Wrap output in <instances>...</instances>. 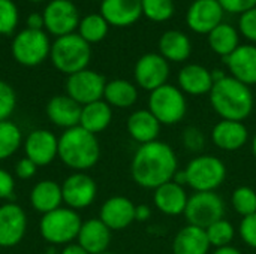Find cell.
Listing matches in <instances>:
<instances>
[{
    "label": "cell",
    "mask_w": 256,
    "mask_h": 254,
    "mask_svg": "<svg viewBox=\"0 0 256 254\" xmlns=\"http://www.w3.org/2000/svg\"><path fill=\"white\" fill-rule=\"evenodd\" d=\"M178 171V157L172 147L164 141L140 145L130 162V177L142 189L156 190L172 181Z\"/></svg>",
    "instance_id": "6da1fadb"
},
{
    "label": "cell",
    "mask_w": 256,
    "mask_h": 254,
    "mask_svg": "<svg viewBox=\"0 0 256 254\" xmlns=\"http://www.w3.org/2000/svg\"><path fill=\"white\" fill-rule=\"evenodd\" d=\"M208 97L213 111L220 120L244 121L250 117L255 106V97L250 87L230 75L213 84Z\"/></svg>",
    "instance_id": "7a4b0ae2"
},
{
    "label": "cell",
    "mask_w": 256,
    "mask_h": 254,
    "mask_svg": "<svg viewBox=\"0 0 256 254\" xmlns=\"http://www.w3.org/2000/svg\"><path fill=\"white\" fill-rule=\"evenodd\" d=\"M58 159L75 172L92 169L100 159V145L96 135L81 126L64 130L58 138Z\"/></svg>",
    "instance_id": "3957f363"
},
{
    "label": "cell",
    "mask_w": 256,
    "mask_h": 254,
    "mask_svg": "<svg viewBox=\"0 0 256 254\" xmlns=\"http://www.w3.org/2000/svg\"><path fill=\"white\" fill-rule=\"evenodd\" d=\"M50 55L57 70L66 75H74L87 69L92 58V49L90 43H87L80 34L70 33L57 37L51 46Z\"/></svg>",
    "instance_id": "277c9868"
},
{
    "label": "cell",
    "mask_w": 256,
    "mask_h": 254,
    "mask_svg": "<svg viewBox=\"0 0 256 254\" xmlns=\"http://www.w3.org/2000/svg\"><path fill=\"white\" fill-rule=\"evenodd\" d=\"M186 186L194 192H216L226 180V165L213 154H198L184 168Z\"/></svg>",
    "instance_id": "5b68a950"
},
{
    "label": "cell",
    "mask_w": 256,
    "mask_h": 254,
    "mask_svg": "<svg viewBox=\"0 0 256 254\" xmlns=\"http://www.w3.org/2000/svg\"><path fill=\"white\" fill-rule=\"evenodd\" d=\"M82 220L75 210L60 207L44 214L39 222L40 237L51 246H68L76 240Z\"/></svg>",
    "instance_id": "8992f818"
},
{
    "label": "cell",
    "mask_w": 256,
    "mask_h": 254,
    "mask_svg": "<svg viewBox=\"0 0 256 254\" xmlns=\"http://www.w3.org/2000/svg\"><path fill=\"white\" fill-rule=\"evenodd\" d=\"M147 109L162 126H176L188 114L186 94L177 85L165 84L150 93Z\"/></svg>",
    "instance_id": "52a82bcc"
},
{
    "label": "cell",
    "mask_w": 256,
    "mask_h": 254,
    "mask_svg": "<svg viewBox=\"0 0 256 254\" xmlns=\"http://www.w3.org/2000/svg\"><path fill=\"white\" fill-rule=\"evenodd\" d=\"M226 205L216 192H194L189 196L184 217L188 225L207 229L214 222L225 219Z\"/></svg>",
    "instance_id": "ba28073f"
},
{
    "label": "cell",
    "mask_w": 256,
    "mask_h": 254,
    "mask_svg": "<svg viewBox=\"0 0 256 254\" xmlns=\"http://www.w3.org/2000/svg\"><path fill=\"white\" fill-rule=\"evenodd\" d=\"M51 46L45 31L26 28L20 31L12 42L14 58L27 67L40 64L50 54Z\"/></svg>",
    "instance_id": "9c48e42d"
},
{
    "label": "cell",
    "mask_w": 256,
    "mask_h": 254,
    "mask_svg": "<svg viewBox=\"0 0 256 254\" xmlns=\"http://www.w3.org/2000/svg\"><path fill=\"white\" fill-rule=\"evenodd\" d=\"M106 81L105 78L90 69L80 70L74 75H69L66 81V94L74 99L81 106L102 100Z\"/></svg>",
    "instance_id": "30bf717a"
},
{
    "label": "cell",
    "mask_w": 256,
    "mask_h": 254,
    "mask_svg": "<svg viewBox=\"0 0 256 254\" xmlns=\"http://www.w3.org/2000/svg\"><path fill=\"white\" fill-rule=\"evenodd\" d=\"M134 78L140 88L152 93L168 84L170 63L159 52H147L138 58L134 69Z\"/></svg>",
    "instance_id": "8fae6325"
},
{
    "label": "cell",
    "mask_w": 256,
    "mask_h": 254,
    "mask_svg": "<svg viewBox=\"0 0 256 254\" xmlns=\"http://www.w3.org/2000/svg\"><path fill=\"white\" fill-rule=\"evenodd\" d=\"M63 202L70 210H84L88 208L98 195L96 181L86 172L70 174L62 184Z\"/></svg>",
    "instance_id": "7c38bea8"
},
{
    "label": "cell",
    "mask_w": 256,
    "mask_h": 254,
    "mask_svg": "<svg viewBox=\"0 0 256 254\" xmlns=\"http://www.w3.org/2000/svg\"><path fill=\"white\" fill-rule=\"evenodd\" d=\"M24 153L38 168L48 166L58 157V138L46 129H34L24 139Z\"/></svg>",
    "instance_id": "4fadbf2b"
},
{
    "label": "cell",
    "mask_w": 256,
    "mask_h": 254,
    "mask_svg": "<svg viewBox=\"0 0 256 254\" xmlns=\"http://www.w3.org/2000/svg\"><path fill=\"white\" fill-rule=\"evenodd\" d=\"M27 232L26 211L14 204L8 202L0 207V247L9 249L18 246Z\"/></svg>",
    "instance_id": "5bb4252c"
},
{
    "label": "cell",
    "mask_w": 256,
    "mask_h": 254,
    "mask_svg": "<svg viewBox=\"0 0 256 254\" xmlns=\"http://www.w3.org/2000/svg\"><path fill=\"white\" fill-rule=\"evenodd\" d=\"M44 22L50 33L60 37L80 25V15L70 0H52L44 10Z\"/></svg>",
    "instance_id": "9a60e30c"
},
{
    "label": "cell",
    "mask_w": 256,
    "mask_h": 254,
    "mask_svg": "<svg viewBox=\"0 0 256 254\" xmlns=\"http://www.w3.org/2000/svg\"><path fill=\"white\" fill-rule=\"evenodd\" d=\"M225 10L218 0H195L188 9V27L198 34H208L224 21Z\"/></svg>",
    "instance_id": "2e32d148"
},
{
    "label": "cell",
    "mask_w": 256,
    "mask_h": 254,
    "mask_svg": "<svg viewBox=\"0 0 256 254\" xmlns=\"http://www.w3.org/2000/svg\"><path fill=\"white\" fill-rule=\"evenodd\" d=\"M210 139L216 148L226 153H234L248 144L249 129L243 121L220 120L213 126Z\"/></svg>",
    "instance_id": "e0dca14e"
},
{
    "label": "cell",
    "mask_w": 256,
    "mask_h": 254,
    "mask_svg": "<svg viewBox=\"0 0 256 254\" xmlns=\"http://www.w3.org/2000/svg\"><path fill=\"white\" fill-rule=\"evenodd\" d=\"M135 207L126 196H112L102 204L99 219L111 232L123 231L135 222Z\"/></svg>",
    "instance_id": "ac0fdd59"
},
{
    "label": "cell",
    "mask_w": 256,
    "mask_h": 254,
    "mask_svg": "<svg viewBox=\"0 0 256 254\" xmlns=\"http://www.w3.org/2000/svg\"><path fill=\"white\" fill-rule=\"evenodd\" d=\"M230 76L246 85H256V45H240L232 54L224 58Z\"/></svg>",
    "instance_id": "d6986e66"
},
{
    "label": "cell",
    "mask_w": 256,
    "mask_h": 254,
    "mask_svg": "<svg viewBox=\"0 0 256 254\" xmlns=\"http://www.w3.org/2000/svg\"><path fill=\"white\" fill-rule=\"evenodd\" d=\"M153 205L158 211L165 216L177 217L184 214L189 195L186 189L174 181H170L156 190H153Z\"/></svg>",
    "instance_id": "ffe728a7"
},
{
    "label": "cell",
    "mask_w": 256,
    "mask_h": 254,
    "mask_svg": "<svg viewBox=\"0 0 256 254\" xmlns=\"http://www.w3.org/2000/svg\"><path fill=\"white\" fill-rule=\"evenodd\" d=\"M81 109L82 106L76 103L74 99H70L68 94H58L48 100L45 112L48 120L54 126L68 130L80 126Z\"/></svg>",
    "instance_id": "44dd1931"
},
{
    "label": "cell",
    "mask_w": 256,
    "mask_h": 254,
    "mask_svg": "<svg viewBox=\"0 0 256 254\" xmlns=\"http://www.w3.org/2000/svg\"><path fill=\"white\" fill-rule=\"evenodd\" d=\"M177 87L189 96H204L208 94L213 88L212 70L202 64L190 63L180 69L177 75Z\"/></svg>",
    "instance_id": "7402d4cb"
},
{
    "label": "cell",
    "mask_w": 256,
    "mask_h": 254,
    "mask_svg": "<svg viewBox=\"0 0 256 254\" xmlns=\"http://www.w3.org/2000/svg\"><path fill=\"white\" fill-rule=\"evenodd\" d=\"M100 15L111 25H132L142 15L141 0H102Z\"/></svg>",
    "instance_id": "603a6c76"
},
{
    "label": "cell",
    "mask_w": 256,
    "mask_h": 254,
    "mask_svg": "<svg viewBox=\"0 0 256 254\" xmlns=\"http://www.w3.org/2000/svg\"><path fill=\"white\" fill-rule=\"evenodd\" d=\"M126 129L135 142L144 145L158 141L162 124L148 109H136L128 117Z\"/></svg>",
    "instance_id": "cb8c5ba5"
},
{
    "label": "cell",
    "mask_w": 256,
    "mask_h": 254,
    "mask_svg": "<svg viewBox=\"0 0 256 254\" xmlns=\"http://www.w3.org/2000/svg\"><path fill=\"white\" fill-rule=\"evenodd\" d=\"M76 243L88 254L106 253L111 244V231L100 219H90L82 222Z\"/></svg>",
    "instance_id": "d4e9b609"
},
{
    "label": "cell",
    "mask_w": 256,
    "mask_h": 254,
    "mask_svg": "<svg viewBox=\"0 0 256 254\" xmlns=\"http://www.w3.org/2000/svg\"><path fill=\"white\" fill-rule=\"evenodd\" d=\"M171 249L172 254H208L212 246L206 229L188 225L176 234Z\"/></svg>",
    "instance_id": "484cf974"
},
{
    "label": "cell",
    "mask_w": 256,
    "mask_h": 254,
    "mask_svg": "<svg viewBox=\"0 0 256 254\" xmlns=\"http://www.w3.org/2000/svg\"><path fill=\"white\" fill-rule=\"evenodd\" d=\"M62 204V184L52 180H42L33 186L30 192V205L42 216L60 208Z\"/></svg>",
    "instance_id": "4316f807"
},
{
    "label": "cell",
    "mask_w": 256,
    "mask_h": 254,
    "mask_svg": "<svg viewBox=\"0 0 256 254\" xmlns=\"http://www.w3.org/2000/svg\"><path fill=\"white\" fill-rule=\"evenodd\" d=\"M192 43L180 30H168L159 39V54L170 63H183L190 57Z\"/></svg>",
    "instance_id": "83f0119b"
},
{
    "label": "cell",
    "mask_w": 256,
    "mask_h": 254,
    "mask_svg": "<svg viewBox=\"0 0 256 254\" xmlns=\"http://www.w3.org/2000/svg\"><path fill=\"white\" fill-rule=\"evenodd\" d=\"M111 121H112V108L104 99L84 105L81 109L80 126L93 135L106 130Z\"/></svg>",
    "instance_id": "f1b7e54d"
},
{
    "label": "cell",
    "mask_w": 256,
    "mask_h": 254,
    "mask_svg": "<svg viewBox=\"0 0 256 254\" xmlns=\"http://www.w3.org/2000/svg\"><path fill=\"white\" fill-rule=\"evenodd\" d=\"M104 100L111 108H120V109L130 108L138 100V88L134 82L128 79L108 81L104 91Z\"/></svg>",
    "instance_id": "f546056e"
},
{
    "label": "cell",
    "mask_w": 256,
    "mask_h": 254,
    "mask_svg": "<svg viewBox=\"0 0 256 254\" xmlns=\"http://www.w3.org/2000/svg\"><path fill=\"white\" fill-rule=\"evenodd\" d=\"M207 36L212 51L220 55L222 58L228 57L240 46V33L234 25L228 22L219 24Z\"/></svg>",
    "instance_id": "4dcf8cb0"
},
{
    "label": "cell",
    "mask_w": 256,
    "mask_h": 254,
    "mask_svg": "<svg viewBox=\"0 0 256 254\" xmlns=\"http://www.w3.org/2000/svg\"><path fill=\"white\" fill-rule=\"evenodd\" d=\"M22 145L21 129L14 121H0V162L14 156Z\"/></svg>",
    "instance_id": "1f68e13d"
},
{
    "label": "cell",
    "mask_w": 256,
    "mask_h": 254,
    "mask_svg": "<svg viewBox=\"0 0 256 254\" xmlns=\"http://www.w3.org/2000/svg\"><path fill=\"white\" fill-rule=\"evenodd\" d=\"M108 22L100 13H90L84 16L80 22V36L87 43H96L105 39L108 33Z\"/></svg>",
    "instance_id": "d6a6232c"
},
{
    "label": "cell",
    "mask_w": 256,
    "mask_h": 254,
    "mask_svg": "<svg viewBox=\"0 0 256 254\" xmlns=\"http://www.w3.org/2000/svg\"><path fill=\"white\" fill-rule=\"evenodd\" d=\"M206 234H207L210 246L214 249H220V247L231 246V243L234 241V237H236V228L230 220L220 219V220L214 222L213 225H210L206 229Z\"/></svg>",
    "instance_id": "836d02e7"
},
{
    "label": "cell",
    "mask_w": 256,
    "mask_h": 254,
    "mask_svg": "<svg viewBox=\"0 0 256 254\" xmlns=\"http://www.w3.org/2000/svg\"><path fill=\"white\" fill-rule=\"evenodd\" d=\"M231 205L234 211L242 216L248 217L256 213V190L249 186H240L232 192Z\"/></svg>",
    "instance_id": "e575fe53"
},
{
    "label": "cell",
    "mask_w": 256,
    "mask_h": 254,
    "mask_svg": "<svg viewBox=\"0 0 256 254\" xmlns=\"http://www.w3.org/2000/svg\"><path fill=\"white\" fill-rule=\"evenodd\" d=\"M141 7L142 15L153 22L168 21L176 12L174 0H141Z\"/></svg>",
    "instance_id": "d590c367"
},
{
    "label": "cell",
    "mask_w": 256,
    "mask_h": 254,
    "mask_svg": "<svg viewBox=\"0 0 256 254\" xmlns=\"http://www.w3.org/2000/svg\"><path fill=\"white\" fill-rule=\"evenodd\" d=\"M18 22V9L12 0H0V34H10Z\"/></svg>",
    "instance_id": "8d00e7d4"
},
{
    "label": "cell",
    "mask_w": 256,
    "mask_h": 254,
    "mask_svg": "<svg viewBox=\"0 0 256 254\" xmlns=\"http://www.w3.org/2000/svg\"><path fill=\"white\" fill-rule=\"evenodd\" d=\"M207 142L206 133L196 126H188L182 132V144L190 153H200L204 150Z\"/></svg>",
    "instance_id": "74e56055"
},
{
    "label": "cell",
    "mask_w": 256,
    "mask_h": 254,
    "mask_svg": "<svg viewBox=\"0 0 256 254\" xmlns=\"http://www.w3.org/2000/svg\"><path fill=\"white\" fill-rule=\"evenodd\" d=\"M16 106V94L14 88L0 79V121L9 120Z\"/></svg>",
    "instance_id": "f35d334b"
},
{
    "label": "cell",
    "mask_w": 256,
    "mask_h": 254,
    "mask_svg": "<svg viewBox=\"0 0 256 254\" xmlns=\"http://www.w3.org/2000/svg\"><path fill=\"white\" fill-rule=\"evenodd\" d=\"M238 235L248 247L256 250V213L242 219L238 225Z\"/></svg>",
    "instance_id": "ab89813d"
},
{
    "label": "cell",
    "mask_w": 256,
    "mask_h": 254,
    "mask_svg": "<svg viewBox=\"0 0 256 254\" xmlns=\"http://www.w3.org/2000/svg\"><path fill=\"white\" fill-rule=\"evenodd\" d=\"M238 31L249 40L256 43V7L240 15Z\"/></svg>",
    "instance_id": "60d3db41"
},
{
    "label": "cell",
    "mask_w": 256,
    "mask_h": 254,
    "mask_svg": "<svg viewBox=\"0 0 256 254\" xmlns=\"http://www.w3.org/2000/svg\"><path fill=\"white\" fill-rule=\"evenodd\" d=\"M222 9L228 13L243 15L244 12L256 7V0H218Z\"/></svg>",
    "instance_id": "b9f144b4"
},
{
    "label": "cell",
    "mask_w": 256,
    "mask_h": 254,
    "mask_svg": "<svg viewBox=\"0 0 256 254\" xmlns=\"http://www.w3.org/2000/svg\"><path fill=\"white\" fill-rule=\"evenodd\" d=\"M15 180L6 169L0 168V201H8L14 196Z\"/></svg>",
    "instance_id": "7bdbcfd3"
},
{
    "label": "cell",
    "mask_w": 256,
    "mask_h": 254,
    "mask_svg": "<svg viewBox=\"0 0 256 254\" xmlns=\"http://www.w3.org/2000/svg\"><path fill=\"white\" fill-rule=\"evenodd\" d=\"M38 166L27 157L21 159L15 165V174L20 180H32L36 175Z\"/></svg>",
    "instance_id": "ee69618b"
},
{
    "label": "cell",
    "mask_w": 256,
    "mask_h": 254,
    "mask_svg": "<svg viewBox=\"0 0 256 254\" xmlns=\"http://www.w3.org/2000/svg\"><path fill=\"white\" fill-rule=\"evenodd\" d=\"M152 217V208L147 204H140L135 207V222H148Z\"/></svg>",
    "instance_id": "f6af8a7d"
},
{
    "label": "cell",
    "mask_w": 256,
    "mask_h": 254,
    "mask_svg": "<svg viewBox=\"0 0 256 254\" xmlns=\"http://www.w3.org/2000/svg\"><path fill=\"white\" fill-rule=\"evenodd\" d=\"M27 28H32V30H42V27H45V22H44V15H39V13H32L27 19Z\"/></svg>",
    "instance_id": "bcb514c9"
},
{
    "label": "cell",
    "mask_w": 256,
    "mask_h": 254,
    "mask_svg": "<svg viewBox=\"0 0 256 254\" xmlns=\"http://www.w3.org/2000/svg\"><path fill=\"white\" fill-rule=\"evenodd\" d=\"M60 254H88L78 243H70L68 246L63 247V250L60 252Z\"/></svg>",
    "instance_id": "7dc6e473"
},
{
    "label": "cell",
    "mask_w": 256,
    "mask_h": 254,
    "mask_svg": "<svg viewBox=\"0 0 256 254\" xmlns=\"http://www.w3.org/2000/svg\"><path fill=\"white\" fill-rule=\"evenodd\" d=\"M212 254H243L237 247L234 246H226V247H220V249H214V252Z\"/></svg>",
    "instance_id": "c3c4849f"
},
{
    "label": "cell",
    "mask_w": 256,
    "mask_h": 254,
    "mask_svg": "<svg viewBox=\"0 0 256 254\" xmlns=\"http://www.w3.org/2000/svg\"><path fill=\"white\" fill-rule=\"evenodd\" d=\"M252 154H254V157L256 159V133L255 136H254V139H252Z\"/></svg>",
    "instance_id": "681fc988"
},
{
    "label": "cell",
    "mask_w": 256,
    "mask_h": 254,
    "mask_svg": "<svg viewBox=\"0 0 256 254\" xmlns=\"http://www.w3.org/2000/svg\"><path fill=\"white\" fill-rule=\"evenodd\" d=\"M30 1H42V0H30Z\"/></svg>",
    "instance_id": "f907efd6"
},
{
    "label": "cell",
    "mask_w": 256,
    "mask_h": 254,
    "mask_svg": "<svg viewBox=\"0 0 256 254\" xmlns=\"http://www.w3.org/2000/svg\"><path fill=\"white\" fill-rule=\"evenodd\" d=\"M102 254H114V253H110V252H106V253H102Z\"/></svg>",
    "instance_id": "816d5d0a"
},
{
    "label": "cell",
    "mask_w": 256,
    "mask_h": 254,
    "mask_svg": "<svg viewBox=\"0 0 256 254\" xmlns=\"http://www.w3.org/2000/svg\"><path fill=\"white\" fill-rule=\"evenodd\" d=\"M0 249H2V247H0Z\"/></svg>",
    "instance_id": "f5cc1de1"
}]
</instances>
